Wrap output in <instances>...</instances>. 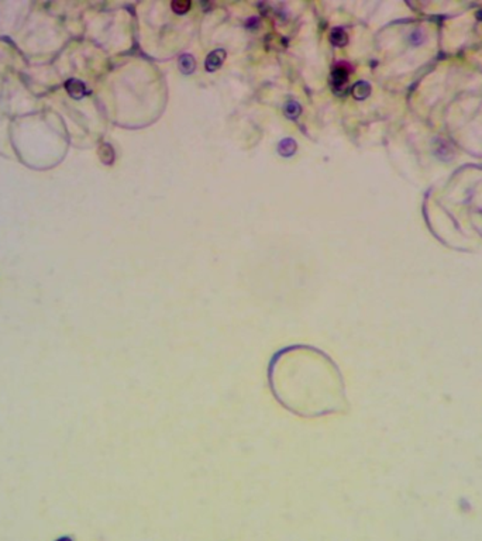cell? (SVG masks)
<instances>
[{
    "mask_svg": "<svg viewBox=\"0 0 482 541\" xmlns=\"http://www.w3.org/2000/svg\"><path fill=\"white\" fill-rule=\"evenodd\" d=\"M370 93H371V86L367 82H358L353 88V96L357 100H363V99L368 98Z\"/></svg>",
    "mask_w": 482,
    "mask_h": 541,
    "instance_id": "obj_8",
    "label": "cell"
},
{
    "mask_svg": "<svg viewBox=\"0 0 482 541\" xmlns=\"http://www.w3.org/2000/svg\"><path fill=\"white\" fill-rule=\"evenodd\" d=\"M67 90L68 93L75 99L83 98L86 95V88L82 82H79L76 79H71L68 83H67Z\"/></svg>",
    "mask_w": 482,
    "mask_h": 541,
    "instance_id": "obj_4",
    "label": "cell"
},
{
    "mask_svg": "<svg viewBox=\"0 0 482 541\" xmlns=\"http://www.w3.org/2000/svg\"><path fill=\"white\" fill-rule=\"evenodd\" d=\"M269 386L284 407L303 417L337 413L341 407V379L325 353L292 347L281 350L269 364Z\"/></svg>",
    "mask_w": 482,
    "mask_h": 541,
    "instance_id": "obj_1",
    "label": "cell"
},
{
    "mask_svg": "<svg viewBox=\"0 0 482 541\" xmlns=\"http://www.w3.org/2000/svg\"><path fill=\"white\" fill-rule=\"evenodd\" d=\"M300 106L296 102H288L285 105V116L289 118H296L300 114Z\"/></svg>",
    "mask_w": 482,
    "mask_h": 541,
    "instance_id": "obj_9",
    "label": "cell"
},
{
    "mask_svg": "<svg viewBox=\"0 0 482 541\" xmlns=\"http://www.w3.org/2000/svg\"><path fill=\"white\" fill-rule=\"evenodd\" d=\"M172 10L177 13V14H184L186 13L190 9V1H185V0H178V1H172L171 4Z\"/></svg>",
    "mask_w": 482,
    "mask_h": 541,
    "instance_id": "obj_10",
    "label": "cell"
},
{
    "mask_svg": "<svg viewBox=\"0 0 482 541\" xmlns=\"http://www.w3.org/2000/svg\"><path fill=\"white\" fill-rule=\"evenodd\" d=\"M100 157H102V161H103L105 164H111V162H113V157H114V154H113V149H111V147H110L109 144H106V145H103V147H102V149H100Z\"/></svg>",
    "mask_w": 482,
    "mask_h": 541,
    "instance_id": "obj_11",
    "label": "cell"
},
{
    "mask_svg": "<svg viewBox=\"0 0 482 541\" xmlns=\"http://www.w3.org/2000/svg\"><path fill=\"white\" fill-rule=\"evenodd\" d=\"M178 67H179V71H181L182 73L189 75V73H192V72L195 71V68H196V62H195V58H193L192 55L186 54V55H182V57L179 58Z\"/></svg>",
    "mask_w": 482,
    "mask_h": 541,
    "instance_id": "obj_5",
    "label": "cell"
},
{
    "mask_svg": "<svg viewBox=\"0 0 482 541\" xmlns=\"http://www.w3.org/2000/svg\"><path fill=\"white\" fill-rule=\"evenodd\" d=\"M224 59H226V51L224 49H215L213 52H210L207 55L206 61H205V68L209 72H215L216 69L222 67Z\"/></svg>",
    "mask_w": 482,
    "mask_h": 541,
    "instance_id": "obj_2",
    "label": "cell"
},
{
    "mask_svg": "<svg viewBox=\"0 0 482 541\" xmlns=\"http://www.w3.org/2000/svg\"><path fill=\"white\" fill-rule=\"evenodd\" d=\"M278 151L282 157H291L294 155L296 151V143L291 138H286V140H282L278 145Z\"/></svg>",
    "mask_w": 482,
    "mask_h": 541,
    "instance_id": "obj_7",
    "label": "cell"
},
{
    "mask_svg": "<svg viewBox=\"0 0 482 541\" xmlns=\"http://www.w3.org/2000/svg\"><path fill=\"white\" fill-rule=\"evenodd\" d=\"M59 541H71V540H68V539H64V540H59Z\"/></svg>",
    "mask_w": 482,
    "mask_h": 541,
    "instance_id": "obj_12",
    "label": "cell"
},
{
    "mask_svg": "<svg viewBox=\"0 0 482 541\" xmlns=\"http://www.w3.org/2000/svg\"><path fill=\"white\" fill-rule=\"evenodd\" d=\"M330 78H332L333 88L338 90L340 88H343L345 83H347V80H348V69L345 68L344 65H337L333 69Z\"/></svg>",
    "mask_w": 482,
    "mask_h": 541,
    "instance_id": "obj_3",
    "label": "cell"
},
{
    "mask_svg": "<svg viewBox=\"0 0 482 541\" xmlns=\"http://www.w3.org/2000/svg\"><path fill=\"white\" fill-rule=\"evenodd\" d=\"M330 41L335 47H344L348 42V36L343 29H333L330 34Z\"/></svg>",
    "mask_w": 482,
    "mask_h": 541,
    "instance_id": "obj_6",
    "label": "cell"
}]
</instances>
